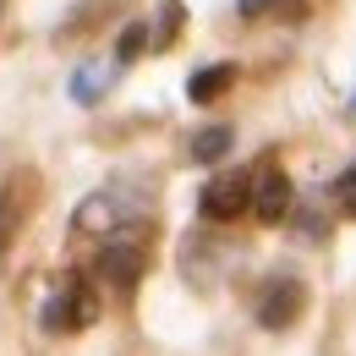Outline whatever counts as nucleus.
<instances>
[{
  "label": "nucleus",
  "instance_id": "obj_7",
  "mask_svg": "<svg viewBox=\"0 0 356 356\" xmlns=\"http://www.w3.org/2000/svg\"><path fill=\"white\" fill-rule=\"evenodd\" d=\"M121 214H127V203H121L115 192H93L88 203L72 214V225H77L83 236H115V230H121Z\"/></svg>",
  "mask_w": 356,
  "mask_h": 356
},
{
  "label": "nucleus",
  "instance_id": "obj_8",
  "mask_svg": "<svg viewBox=\"0 0 356 356\" xmlns=\"http://www.w3.org/2000/svg\"><path fill=\"white\" fill-rule=\"evenodd\" d=\"M225 88H236V60H214V66H203V72L186 77V99L192 104H214Z\"/></svg>",
  "mask_w": 356,
  "mask_h": 356
},
{
  "label": "nucleus",
  "instance_id": "obj_16",
  "mask_svg": "<svg viewBox=\"0 0 356 356\" xmlns=\"http://www.w3.org/2000/svg\"><path fill=\"white\" fill-rule=\"evenodd\" d=\"M0 11H6V0H0Z\"/></svg>",
  "mask_w": 356,
  "mask_h": 356
},
{
  "label": "nucleus",
  "instance_id": "obj_6",
  "mask_svg": "<svg viewBox=\"0 0 356 356\" xmlns=\"http://www.w3.org/2000/svg\"><path fill=\"white\" fill-rule=\"evenodd\" d=\"M291 192H296L291 176H285L280 165H264V170L252 176V214H258L264 225H280L285 214H291Z\"/></svg>",
  "mask_w": 356,
  "mask_h": 356
},
{
  "label": "nucleus",
  "instance_id": "obj_1",
  "mask_svg": "<svg viewBox=\"0 0 356 356\" xmlns=\"http://www.w3.org/2000/svg\"><path fill=\"white\" fill-rule=\"evenodd\" d=\"M143 268H148V247H143L137 225H121L104 241V252H99V280H110L115 291H132L137 280H143Z\"/></svg>",
  "mask_w": 356,
  "mask_h": 356
},
{
  "label": "nucleus",
  "instance_id": "obj_2",
  "mask_svg": "<svg viewBox=\"0 0 356 356\" xmlns=\"http://www.w3.org/2000/svg\"><path fill=\"white\" fill-rule=\"evenodd\" d=\"M99 318V296L88 280H60V291L44 302V329L49 334H77Z\"/></svg>",
  "mask_w": 356,
  "mask_h": 356
},
{
  "label": "nucleus",
  "instance_id": "obj_11",
  "mask_svg": "<svg viewBox=\"0 0 356 356\" xmlns=\"http://www.w3.org/2000/svg\"><path fill=\"white\" fill-rule=\"evenodd\" d=\"M148 44H154V28H148V22H127L121 39H115V66H132Z\"/></svg>",
  "mask_w": 356,
  "mask_h": 356
},
{
  "label": "nucleus",
  "instance_id": "obj_10",
  "mask_svg": "<svg viewBox=\"0 0 356 356\" xmlns=\"http://www.w3.org/2000/svg\"><path fill=\"white\" fill-rule=\"evenodd\" d=\"M230 143H236L230 127H203V132L192 137V159H197V165H220L225 154H230Z\"/></svg>",
  "mask_w": 356,
  "mask_h": 356
},
{
  "label": "nucleus",
  "instance_id": "obj_13",
  "mask_svg": "<svg viewBox=\"0 0 356 356\" xmlns=\"http://www.w3.org/2000/svg\"><path fill=\"white\" fill-rule=\"evenodd\" d=\"M334 203H340V214H346V220H356V165L334 176Z\"/></svg>",
  "mask_w": 356,
  "mask_h": 356
},
{
  "label": "nucleus",
  "instance_id": "obj_14",
  "mask_svg": "<svg viewBox=\"0 0 356 356\" xmlns=\"http://www.w3.org/2000/svg\"><path fill=\"white\" fill-rule=\"evenodd\" d=\"M285 0H236V11L241 17H268V11H280Z\"/></svg>",
  "mask_w": 356,
  "mask_h": 356
},
{
  "label": "nucleus",
  "instance_id": "obj_5",
  "mask_svg": "<svg viewBox=\"0 0 356 356\" xmlns=\"http://www.w3.org/2000/svg\"><path fill=\"white\" fill-rule=\"evenodd\" d=\"M28 209H33V170H17V176H6V186H0V258L11 252Z\"/></svg>",
  "mask_w": 356,
  "mask_h": 356
},
{
  "label": "nucleus",
  "instance_id": "obj_4",
  "mask_svg": "<svg viewBox=\"0 0 356 356\" xmlns=\"http://www.w3.org/2000/svg\"><path fill=\"white\" fill-rule=\"evenodd\" d=\"M252 209V176L247 170H230V176H214L209 186H203V197H197V214L203 220H236V214H247Z\"/></svg>",
  "mask_w": 356,
  "mask_h": 356
},
{
  "label": "nucleus",
  "instance_id": "obj_15",
  "mask_svg": "<svg viewBox=\"0 0 356 356\" xmlns=\"http://www.w3.org/2000/svg\"><path fill=\"white\" fill-rule=\"evenodd\" d=\"M351 121H356V93H351Z\"/></svg>",
  "mask_w": 356,
  "mask_h": 356
},
{
  "label": "nucleus",
  "instance_id": "obj_12",
  "mask_svg": "<svg viewBox=\"0 0 356 356\" xmlns=\"http://www.w3.org/2000/svg\"><path fill=\"white\" fill-rule=\"evenodd\" d=\"M181 22H186V6H181V0H159V22H154V49H170V44H176Z\"/></svg>",
  "mask_w": 356,
  "mask_h": 356
},
{
  "label": "nucleus",
  "instance_id": "obj_3",
  "mask_svg": "<svg viewBox=\"0 0 356 356\" xmlns=\"http://www.w3.org/2000/svg\"><path fill=\"white\" fill-rule=\"evenodd\" d=\"M302 312H307V285H302L296 274H274L264 285V296H258V323L280 334V329H291Z\"/></svg>",
  "mask_w": 356,
  "mask_h": 356
},
{
  "label": "nucleus",
  "instance_id": "obj_9",
  "mask_svg": "<svg viewBox=\"0 0 356 356\" xmlns=\"http://www.w3.org/2000/svg\"><path fill=\"white\" fill-rule=\"evenodd\" d=\"M115 72H121V66H104V60H88V66H77V72H72V99H77V104H93L99 93L115 83Z\"/></svg>",
  "mask_w": 356,
  "mask_h": 356
}]
</instances>
